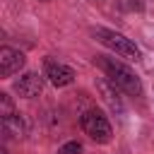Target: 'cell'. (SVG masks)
Wrapping results in <instances>:
<instances>
[{
    "mask_svg": "<svg viewBox=\"0 0 154 154\" xmlns=\"http://www.w3.org/2000/svg\"><path fill=\"white\" fill-rule=\"evenodd\" d=\"M41 2H48V0H41Z\"/></svg>",
    "mask_w": 154,
    "mask_h": 154,
    "instance_id": "obj_11",
    "label": "cell"
},
{
    "mask_svg": "<svg viewBox=\"0 0 154 154\" xmlns=\"http://www.w3.org/2000/svg\"><path fill=\"white\" fill-rule=\"evenodd\" d=\"M91 34H94V38L99 41V43H103L108 51H113L116 55H120V58H128V60H140V48L135 46V41H130L128 36H123V34H118V31H113V29H103V26H96V29H91Z\"/></svg>",
    "mask_w": 154,
    "mask_h": 154,
    "instance_id": "obj_2",
    "label": "cell"
},
{
    "mask_svg": "<svg viewBox=\"0 0 154 154\" xmlns=\"http://www.w3.org/2000/svg\"><path fill=\"white\" fill-rule=\"evenodd\" d=\"M17 108H14V103H12V96L10 94H0V116H10V113H14Z\"/></svg>",
    "mask_w": 154,
    "mask_h": 154,
    "instance_id": "obj_8",
    "label": "cell"
},
{
    "mask_svg": "<svg viewBox=\"0 0 154 154\" xmlns=\"http://www.w3.org/2000/svg\"><path fill=\"white\" fill-rule=\"evenodd\" d=\"M24 63H26V58H24L22 51L10 48V46L0 48V75L2 77H12L14 72H19L24 67Z\"/></svg>",
    "mask_w": 154,
    "mask_h": 154,
    "instance_id": "obj_5",
    "label": "cell"
},
{
    "mask_svg": "<svg viewBox=\"0 0 154 154\" xmlns=\"http://www.w3.org/2000/svg\"><path fill=\"white\" fill-rule=\"evenodd\" d=\"M96 65L106 72L108 82H113L120 91H125L128 96H142V82L125 63L108 58V55H96Z\"/></svg>",
    "mask_w": 154,
    "mask_h": 154,
    "instance_id": "obj_1",
    "label": "cell"
},
{
    "mask_svg": "<svg viewBox=\"0 0 154 154\" xmlns=\"http://www.w3.org/2000/svg\"><path fill=\"white\" fill-rule=\"evenodd\" d=\"M58 154H82V144H79L77 140H72V142H65V144L58 149Z\"/></svg>",
    "mask_w": 154,
    "mask_h": 154,
    "instance_id": "obj_9",
    "label": "cell"
},
{
    "mask_svg": "<svg viewBox=\"0 0 154 154\" xmlns=\"http://www.w3.org/2000/svg\"><path fill=\"white\" fill-rule=\"evenodd\" d=\"M0 154H7V149H0Z\"/></svg>",
    "mask_w": 154,
    "mask_h": 154,
    "instance_id": "obj_10",
    "label": "cell"
},
{
    "mask_svg": "<svg viewBox=\"0 0 154 154\" xmlns=\"http://www.w3.org/2000/svg\"><path fill=\"white\" fill-rule=\"evenodd\" d=\"M43 77L53 87H67V84L75 82V70L67 67V65H63V63H58V60L46 58L43 60Z\"/></svg>",
    "mask_w": 154,
    "mask_h": 154,
    "instance_id": "obj_4",
    "label": "cell"
},
{
    "mask_svg": "<svg viewBox=\"0 0 154 154\" xmlns=\"http://www.w3.org/2000/svg\"><path fill=\"white\" fill-rule=\"evenodd\" d=\"M14 91H17L19 96H24V99L38 96V94L43 91V75H38V72H26V75H22V77L14 82Z\"/></svg>",
    "mask_w": 154,
    "mask_h": 154,
    "instance_id": "obj_6",
    "label": "cell"
},
{
    "mask_svg": "<svg viewBox=\"0 0 154 154\" xmlns=\"http://www.w3.org/2000/svg\"><path fill=\"white\" fill-rule=\"evenodd\" d=\"M0 125H2V132L7 137H22L24 135V120L17 111L10 116H0Z\"/></svg>",
    "mask_w": 154,
    "mask_h": 154,
    "instance_id": "obj_7",
    "label": "cell"
},
{
    "mask_svg": "<svg viewBox=\"0 0 154 154\" xmlns=\"http://www.w3.org/2000/svg\"><path fill=\"white\" fill-rule=\"evenodd\" d=\"M79 123H82V130H84L94 142H99V144L111 142V137H113V128H111L108 118H106L99 108H89V111H84L82 118H79Z\"/></svg>",
    "mask_w": 154,
    "mask_h": 154,
    "instance_id": "obj_3",
    "label": "cell"
}]
</instances>
